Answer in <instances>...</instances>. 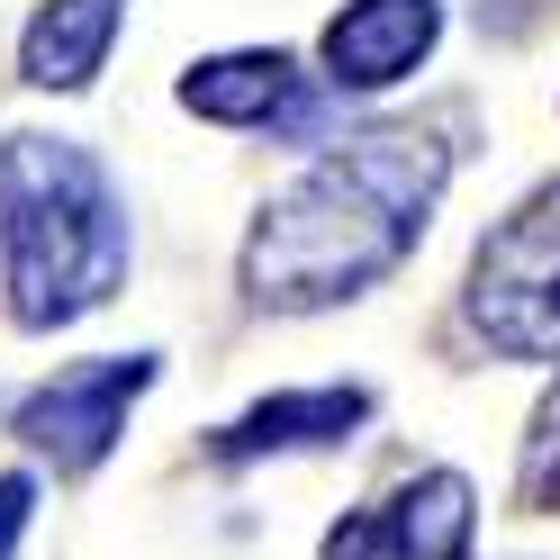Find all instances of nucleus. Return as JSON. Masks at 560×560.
<instances>
[{"label": "nucleus", "mask_w": 560, "mask_h": 560, "mask_svg": "<svg viewBox=\"0 0 560 560\" xmlns=\"http://www.w3.org/2000/svg\"><path fill=\"white\" fill-rule=\"evenodd\" d=\"M515 498L534 515H560V380L551 398L534 407V434H524V470H515Z\"/></svg>", "instance_id": "9d476101"}, {"label": "nucleus", "mask_w": 560, "mask_h": 560, "mask_svg": "<svg viewBox=\"0 0 560 560\" xmlns=\"http://www.w3.org/2000/svg\"><path fill=\"white\" fill-rule=\"evenodd\" d=\"M470 326L515 362L560 353V182L534 190L470 262Z\"/></svg>", "instance_id": "7ed1b4c3"}, {"label": "nucleus", "mask_w": 560, "mask_h": 560, "mask_svg": "<svg viewBox=\"0 0 560 560\" xmlns=\"http://www.w3.org/2000/svg\"><path fill=\"white\" fill-rule=\"evenodd\" d=\"M443 182L452 154L434 136H398V127L317 154L244 235V290L262 307H335L389 280L416 254Z\"/></svg>", "instance_id": "f257e3e1"}, {"label": "nucleus", "mask_w": 560, "mask_h": 560, "mask_svg": "<svg viewBox=\"0 0 560 560\" xmlns=\"http://www.w3.org/2000/svg\"><path fill=\"white\" fill-rule=\"evenodd\" d=\"M371 416V389H290V398H262L244 407L235 425L218 434V462H262V452H317L343 443Z\"/></svg>", "instance_id": "6e6552de"}, {"label": "nucleus", "mask_w": 560, "mask_h": 560, "mask_svg": "<svg viewBox=\"0 0 560 560\" xmlns=\"http://www.w3.org/2000/svg\"><path fill=\"white\" fill-rule=\"evenodd\" d=\"M145 389H154V353H100V362L55 371L46 389H27L10 407V434L27 452H46L55 470H100L109 443L127 434V407Z\"/></svg>", "instance_id": "20e7f679"}, {"label": "nucleus", "mask_w": 560, "mask_h": 560, "mask_svg": "<svg viewBox=\"0 0 560 560\" xmlns=\"http://www.w3.org/2000/svg\"><path fill=\"white\" fill-rule=\"evenodd\" d=\"M27 515H37V479H27V470H0V560H19Z\"/></svg>", "instance_id": "9b49d317"}, {"label": "nucleus", "mask_w": 560, "mask_h": 560, "mask_svg": "<svg viewBox=\"0 0 560 560\" xmlns=\"http://www.w3.org/2000/svg\"><path fill=\"white\" fill-rule=\"evenodd\" d=\"M182 109L190 118H218V127H271L299 109V63L271 55V46H244V55H208L182 73Z\"/></svg>", "instance_id": "0eeeda50"}, {"label": "nucleus", "mask_w": 560, "mask_h": 560, "mask_svg": "<svg viewBox=\"0 0 560 560\" xmlns=\"http://www.w3.org/2000/svg\"><path fill=\"white\" fill-rule=\"evenodd\" d=\"M0 262L19 326H73L127 280V208L82 145L63 136L0 145Z\"/></svg>", "instance_id": "f03ea898"}, {"label": "nucleus", "mask_w": 560, "mask_h": 560, "mask_svg": "<svg viewBox=\"0 0 560 560\" xmlns=\"http://www.w3.org/2000/svg\"><path fill=\"white\" fill-rule=\"evenodd\" d=\"M434 37H443L434 0H353L326 27V82L335 91H389L434 55Z\"/></svg>", "instance_id": "423d86ee"}, {"label": "nucleus", "mask_w": 560, "mask_h": 560, "mask_svg": "<svg viewBox=\"0 0 560 560\" xmlns=\"http://www.w3.org/2000/svg\"><path fill=\"white\" fill-rule=\"evenodd\" d=\"M118 37V0H46L19 37V73L37 91H82Z\"/></svg>", "instance_id": "1a4fd4ad"}, {"label": "nucleus", "mask_w": 560, "mask_h": 560, "mask_svg": "<svg viewBox=\"0 0 560 560\" xmlns=\"http://www.w3.org/2000/svg\"><path fill=\"white\" fill-rule=\"evenodd\" d=\"M470 479L462 470H425L407 479L389 506L343 515L326 534V560H470Z\"/></svg>", "instance_id": "39448f33"}]
</instances>
